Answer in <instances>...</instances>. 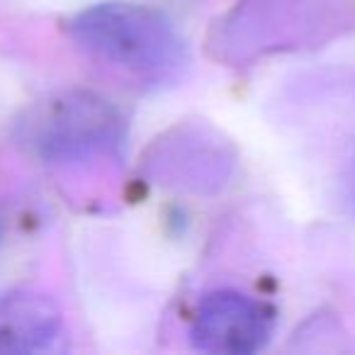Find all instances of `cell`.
Listing matches in <instances>:
<instances>
[{"instance_id":"277c9868","label":"cell","mask_w":355,"mask_h":355,"mask_svg":"<svg viewBox=\"0 0 355 355\" xmlns=\"http://www.w3.org/2000/svg\"><path fill=\"white\" fill-rule=\"evenodd\" d=\"M64 336L61 311L37 292H10L0 297V355L49 353Z\"/></svg>"},{"instance_id":"7a4b0ae2","label":"cell","mask_w":355,"mask_h":355,"mask_svg":"<svg viewBox=\"0 0 355 355\" xmlns=\"http://www.w3.org/2000/svg\"><path fill=\"white\" fill-rule=\"evenodd\" d=\"M30 141L46 158H76L117 144L119 119L103 100L69 93L46 103L30 122Z\"/></svg>"},{"instance_id":"6da1fadb","label":"cell","mask_w":355,"mask_h":355,"mask_svg":"<svg viewBox=\"0 0 355 355\" xmlns=\"http://www.w3.org/2000/svg\"><path fill=\"white\" fill-rule=\"evenodd\" d=\"M71 35L88 54L139 76L180 69L185 42L163 12L134 3H100L78 12Z\"/></svg>"},{"instance_id":"3957f363","label":"cell","mask_w":355,"mask_h":355,"mask_svg":"<svg viewBox=\"0 0 355 355\" xmlns=\"http://www.w3.org/2000/svg\"><path fill=\"white\" fill-rule=\"evenodd\" d=\"M270 334V311L239 292L205 297L190 329L195 348L214 355H251L268 343Z\"/></svg>"}]
</instances>
